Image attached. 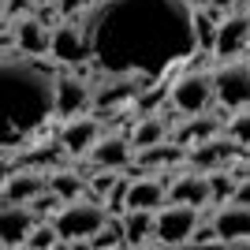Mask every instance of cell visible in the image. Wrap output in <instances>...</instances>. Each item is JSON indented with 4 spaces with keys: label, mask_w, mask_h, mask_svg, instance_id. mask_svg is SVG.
I'll list each match as a JSON object with an SVG mask.
<instances>
[{
    "label": "cell",
    "mask_w": 250,
    "mask_h": 250,
    "mask_svg": "<svg viewBox=\"0 0 250 250\" xmlns=\"http://www.w3.org/2000/svg\"><path fill=\"white\" fill-rule=\"evenodd\" d=\"M194 11L187 0H97L86 11L90 60L104 75L157 86L176 63L198 56Z\"/></svg>",
    "instance_id": "1"
},
{
    "label": "cell",
    "mask_w": 250,
    "mask_h": 250,
    "mask_svg": "<svg viewBox=\"0 0 250 250\" xmlns=\"http://www.w3.org/2000/svg\"><path fill=\"white\" fill-rule=\"evenodd\" d=\"M0 75H4V124L15 138L38 131L49 116H56V75L45 71L38 56L4 52Z\"/></svg>",
    "instance_id": "2"
},
{
    "label": "cell",
    "mask_w": 250,
    "mask_h": 250,
    "mask_svg": "<svg viewBox=\"0 0 250 250\" xmlns=\"http://www.w3.org/2000/svg\"><path fill=\"white\" fill-rule=\"evenodd\" d=\"M108 220H112L108 206H101V198H94V194H83V198L63 202V206L56 209L52 224H56L63 243H90V235L101 231Z\"/></svg>",
    "instance_id": "3"
},
{
    "label": "cell",
    "mask_w": 250,
    "mask_h": 250,
    "mask_svg": "<svg viewBox=\"0 0 250 250\" xmlns=\"http://www.w3.org/2000/svg\"><path fill=\"white\" fill-rule=\"evenodd\" d=\"M168 101L172 108L183 116H198V112H209V104L217 101V90H213V71H202L190 63L187 71L179 75L176 83L168 86Z\"/></svg>",
    "instance_id": "4"
},
{
    "label": "cell",
    "mask_w": 250,
    "mask_h": 250,
    "mask_svg": "<svg viewBox=\"0 0 250 250\" xmlns=\"http://www.w3.org/2000/svg\"><path fill=\"white\" fill-rule=\"evenodd\" d=\"M213 90L220 108H247L250 104V63L224 60L213 67Z\"/></svg>",
    "instance_id": "5"
},
{
    "label": "cell",
    "mask_w": 250,
    "mask_h": 250,
    "mask_svg": "<svg viewBox=\"0 0 250 250\" xmlns=\"http://www.w3.org/2000/svg\"><path fill=\"white\" fill-rule=\"evenodd\" d=\"M198 206H187V202H172V206L157 209V228L153 235L161 239V247H183L190 243L194 228H198Z\"/></svg>",
    "instance_id": "6"
},
{
    "label": "cell",
    "mask_w": 250,
    "mask_h": 250,
    "mask_svg": "<svg viewBox=\"0 0 250 250\" xmlns=\"http://www.w3.org/2000/svg\"><path fill=\"white\" fill-rule=\"evenodd\" d=\"M52 60L60 63H86L90 60V30H86V15L63 19L52 30Z\"/></svg>",
    "instance_id": "7"
},
{
    "label": "cell",
    "mask_w": 250,
    "mask_h": 250,
    "mask_svg": "<svg viewBox=\"0 0 250 250\" xmlns=\"http://www.w3.org/2000/svg\"><path fill=\"white\" fill-rule=\"evenodd\" d=\"M239 142L231 135H213V138H206V142H198V146H190L187 149V161H190V168H198V172H217V168H228L235 157H239Z\"/></svg>",
    "instance_id": "8"
},
{
    "label": "cell",
    "mask_w": 250,
    "mask_h": 250,
    "mask_svg": "<svg viewBox=\"0 0 250 250\" xmlns=\"http://www.w3.org/2000/svg\"><path fill=\"white\" fill-rule=\"evenodd\" d=\"M38 220L42 217L34 213L30 202H8L4 198V206H0V235H4V247H22Z\"/></svg>",
    "instance_id": "9"
},
{
    "label": "cell",
    "mask_w": 250,
    "mask_h": 250,
    "mask_svg": "<svg viewBox=\"0 0 250 250\" xmlns=\"http://www.w3.org/2000/svg\"><path fill=\"white\" fill-rule=\"evenodd\" d=\"M97 138H101V120H97V116H86V112L63 120V127H60V146H63V153H71V157L90 153Z\"/></svg>",
    "instance_id": "10"
},
{
    "label": "cell",
    "mask_w": 250,
    "mask_h": 250,
    "mask_svg": "<svg viewBox=\"0 0 250 250\" xmlns=\"http://www.w3.org/2000/svg\"><path fill=\"white\" fill-rule=\"evenodd\" d=\"M168 202H187V206H209L213 202V183H209V172H179L172 183H168Z\"/></svg>",
    "instance_id": "11"
},
{
    "label": "cell",
    "mask_w": 250,
    "mask_h": 250,
    "mask_svg": "<svg viewBox=\"0 0 250 250\" xmlns=\"http://www.w3.org/2000/svg\"><path fill=\"white\" fill-rule=\"evenodd\" d=\"M250 49V15H243V11H235V15H224L217 26V45H213V52H217L220 60H228V56H235V52Z\"/></svg>",
    "instance_id": "12"
},
{
    "label": "cell",
    "mask_w": 250,
    "mask_h": 250,
    "mask_svg": "<svg viewBox=\"0 0 250 250\" xmlns=\"http://www.w3.org/2000/svg\"><path fill=\"white\" fill-rule=\"evenodd\" d=\"M213 224L224 243H250V206L243 202H220V209L213 213Z\"/></svg>",
    "instance_id": "13"
},
{
    "label": "cell",
    "mask_w": 250,
    "mask_h": 250,
    "mask_svg": "<svg viewBox=\"0 0 250 250\" xmlns=\"http://www.w3.org/2000/svg\"><path fill=\"white\" fill-rule=\"evenodd\" d=\"M90 83H86L83 75H60L56 79V116H63V120H71V116H79L90 104Z\"/></svg>",
    "instance_id": "14"
},
{
    "label": "cell",
    "mask_w": 250,
    "mask_h": 250,
    "mask_svg": "<svg viewBox=\"0 0 250 250\" xmlns=\"http://www.w3.org/2000/svg\"><path fill=\"white\" fill-rule=\"evenodd\" d=\"M131 153H135V146H131L127 135H101L86 157H90L94 168H127L131 165Z\"/></svg>",
    "instance_id": "15"
},
{
    "label": "cell",
    "mask_w": 250,
    "mask_h": 250,
    "mask_svg": "<svg viewBox=\"0 0 250 250\" xmlns=\"http://www.w3.org/2000/svg\"><path fill=\"white\" fill-rule=\"evenodd\" d=\"M15 45L26 56H45V52H52V26H45L38 15L15 19Z\"/></svg>",
    "instance_id": "16"
},
{
    "label": "cell",
    "mask_w": 250,
    "mask_h": 250,
    "mask_svg": "<svg viewBox=\"0 0 250 250\" xmlns=\"http://www.w3.org/2000/svg\"><path fill=\"white\" fill-rule=\"evenodd\" d=\"M42 190H49V172H42L34 165L4 179V198L8 202H34Z\"/></svg>",
    "instance_id": "17"
},
{
    "label": "cell",
    "mask_w": 250,
    "mask_h": 250,
    "mask_svg": "<svg viewBox=\"0 0 250 250\" xmlns=\"http://www.w3.org/2000/svg\"><path fill=\"white\" fill-rule=\"evenodd\" d=\"M187 157V146L176 142V138H165L157 146H146V149H135V165L138 172H149V168H168V165H179Z\"/></svg>",
    "instance_id": "18"
},
{
    "label": "cell",
    "mask_w": 250,
    "mask_h": 250,
    "mask_svg": "<svg viewBox=\"0 0 250 250\" xmlns=\"http://www.w3.org/2000/svg\"><path fill=\"white\" fill-rule=\"evenodd\" d=\"M168 202V187L161 183V179H131V187H127V209H165Z\"/></svg>",
    "instance_id": "19"
},
{
    "label": "cell",
    "mask_w": 250,
    "mask_h": 250,
    "mask_svg": "<svg viewBox=\"0 0 250 250\" xmlns=\"http://www.w3.org/2000/svg\"><path fill=\"white\" fill-rule=\"evenodd\" d=\"M120 224H124L127 247H146V239L157 228V213L153 209H124V213H120Z\"/></svg>",
    "instance_id": "20"
},
{
    "label": "cell",
    "mask_w": 250,
    "mask_h": 250,
    "mask_svg": "<svg viewBox=\"0 0 250 250\" xmlns=\"http://www.w3.org/2000/svg\"><path fill=\"white\" fill-rule=\"evenodd\" d=\"M165 138H172V131H168L165 116H142L135 124V131H131V146L135 149H146V146H157V142H165Z\"/></svg>",
    "instance_id": "21"
},
{
    "label": "cell",
    "mask_w": 250,
    "mask_h": 250,
    "mask_svg": "<svg viewBox=\"0 0 250 250\" xmlns=\"http://www.w3.org/2000/svg\"><path fill=\"white\" fill-rule=\"evenodd\" d=\"M213 135H220V116H206V112H198V116H187V127L183 131H176V142H183V146H198V142H206V138H213Z\"/></svg>",
    "instance_id": "22"
},
{
    "label": "cell",
    "mask_w": 250,
    "mask_h": 250,
    "mask_svg": "<svg viewBox=\"0 0 250 250\" xmlns=\"http://www.w3.org/2000/svg\"><path fill=\"white\" fill-rule=\"evenodd\" d=\"M49 187L56 190L63 202H71V198H83L86 194V179L79 176V172H71V168H52L49 172Z\"/></svg>",
    "instance_id": "23"
},
{
    "label": "cell",
    "mask_w": 250,
    "mask_h": 250,
    "mask_svg": "<svg viewBox=\"0 0 250 250\" xmlns=\"http://www.w3.org/2000/svg\"><path fill=\"white\" fill-rule=\"evenodd\" d=\"M22 247H30V250H49V247H63V239H60V231H56V224H45V220H38Z\"/></svg>",
    "instance_id": "24"
},
{
    "label": "cell",
    "mask_w": 250,
    "mask_h": 250,
    "mask_svg": "<svg viewBox=\"0 0 250 250\" xmlns=\"http://www.w3.org/2000/svg\"><path fill=\"white\" fill-rule=\"evenodd\" d=\"M209 183H213V202H231V194L239 187V176L228 168H217V172H209Z\"/></svg>",
    "instance_id": "25"
},
{
    "label": "cell",
    "mask_w": 250,
    "mask_h": 250,
    "mask_svg": "<svg viewBox=\"0 0 250 250\" xmlns=\"http://www.w3.org/2000/svg\"><path fill=\"white\" fill-rule=\"evenodd\" d=\"M127 235H124V224L120 220H108L101 231H94L90 235V247H124Z\"/></svg>",
    "instance_id": "26"
},
{
    "label": "cell",
    "mask_w": 250,
    "mask_h": 250,
    "mask_svg": "<svg viewBox=\"0 0 250 250\" xmlns=\"http://www.w3.org/2000/svg\"><path fill=\"white\" fill-rule=\"evenodd\" d=\"M228 135H231V138H235V142H239V146L250 153V104H247V108H239V112L231 116Z\"/></svg>",
    "instance_id": "27"
},
{
    "label": "cell",
    "mask_w": 250,
    "mask_h": 250,
    "mask_svg": "<svg viewBox=\"0 0 250 250\" xmlns=\"http://www.w3.org/2000/svg\"><path fill=\"white\" fill-rule=\"evenodd\" d=\"M190 247H224L217 224H213V220H209V224H198V228H194V235H190Z\"/></svg>",
    "instance_id": "28"
},
{
    "label": "cell",
    "mask_w": 250,
    "mask_h": 250,
    "mask_svg": "<svg viewBox=\"0 0 250 250\" xmlns=\"http://www.w3.org/2000/svg\"><path fill=\"white\" fill-rule=\"evenodd\" d=\"M30 206H34V213H38V217L45 220V217H49V213H56V209L63 206V198H60V194H56V190L49 187V190H42V194H38V198H34Z\"/></svg>",
    "instance_id": "29"
},
{
    "label": "cell",
    "mask_w": 250,
    "mask_h": 250,
    "mask_svg": "<svg viewBox=\"0 0 250 250\" xmlns=\"http://www.w3.org/2000/svg\"><path fill=\"white\" fill-rule=\"evenodd\" d=\"M231 202H243V206H250V176H243V179H239V187H235Z\"/></svg>",
    "instance_id": "30"
},
{
    "label": "cell",
    "mask_w": 250,
    "mask_h": 250,
    "mask_svg": "<svg viewBox=\"0 0 250 250\" xmlns=\"http://www.w3.org/2000/svg\"><path fill=\"white\" fill-rule=\"evenodd\" d=\"M209 8H220V11H231V8H235V0H209Z\"/></svg>",
    "instance_id": "31"
},
{
    "label": "cell",
    "mask_w": 250,
    "mask_h": 250,
    "mask_svg": "<svg viewBox=\"0 0 250 250\" xmlns=\"http://www.w3.org/2000/svg\"><path fill=\"white\" fill-rule=\"evenodd\" d=\"M190 8H209V0H187Z\"/></svg>",
    "instance_id": "32"
},
{
    "label": "cell",
    "mask_w": 250,
    "mask_h": 250,
    "mask_svg": "<svg viewBox=\"0 0 250 250\" xmlns=\"http://www.w3.org/2000/svg\"><path fill=\"white\" fill-rule=\"evenodd\" d=\"M38 4H45V0H38Z\"/></svg>",
    "instance_id": "33"
}]
</instances>
